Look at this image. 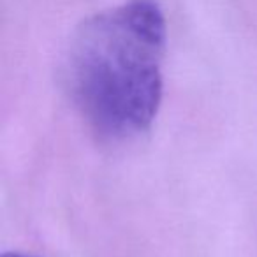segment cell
I'll return each instance as SVG.
<instances>
[{
    "label": "cell",
    "mask_w": 257,
    "mask_h": 257,
    "mask_svg": "<svg viewBox=\"0 0 257 257\" xmlns=\"http://www.w3.org/2000/svg\"><path fill=\"white\" fill-rule=\"evenodd\" d=\"M168 29L155 0H125L72 32L60 76L71 102L104 141L147 133L164 93Z\"/></svg>",
    "instance_id": "6da1fadb"
},
{
    "label": "cell",
    "mask_w": 257,
    "mask_h": 257,
    "mask_svg": "<svg viewBox=\"0 0 257 257\" xmlns=\"http://www.w3.org/2000/svg\"><path fill=\"white\" fill-rule=\"evenodd\" d=\"M2 257H34V255H27V253H20V252H8Z\"/></svg>",
    "instance_id": "7a4b0ae2"
}]
</instances>
